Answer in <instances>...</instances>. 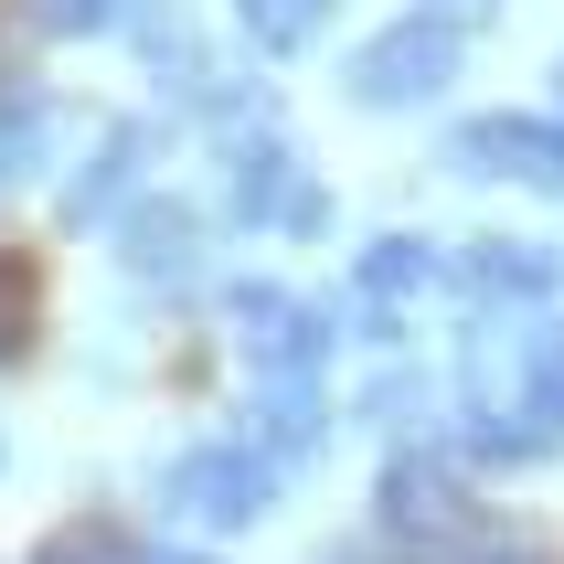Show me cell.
Here are the masks:
<instances>
[{"label":"cell","instance_id":"15","mask_svg":"<svg viewBox=\"0 0 564 564\" xmlns=\"http://www.w3.org/2000/svg\"><path fill=\"white\" fill-rule=\"evenodd\" d=\"M139 564H192V554H139Z\"/></svg>","mask_w":564,"mask_h":564},{"label":"cell","instance_id":"13","mask_svg":"<svg viewBox=\"0 0 564 564\" xmlns=\"http://www.w3.org/2000/svg\"><path fill=\"white\" fill-rule=\"evenodd\" d=\"M32 564H139V554H128V543L107 533V522H75V533H54Z\"/></svg>","mask_w":564,"mask_h":564},{"label":"cell","instance_id":"11","mask_svg":"<svg viewBox=\"0 0 564 564\" xmlns=\"http://www.w3.org/2000/svg\"><path fill=\"white\" fill-rule=\"evenodd\" d=\"M310 447H319L310 383H267V458H310Z\"/></svg>","mask_w":564,"mask_h":564},{"label":"cell","instance_id":"9","mask_svg":"<svg viewBox=\"0 0 564 564\" xmlns=\"http://www.w3.org/2000/svg\"><path fill=\"white\" fill-rule=\"evenodd\" d=\"M469 288H490V299H543V288H554V256L543 246H479Z\"/></svg>","mask_w":564,"mask_h":564},{"label":"cell","instance_id":"6","mask_svg":"<svg viewBox=\"0 0 564 564\" xmlns=\"http://www.w3.org/2000/svg\"><path fill=\"white\" fill-rule=\"evenodd\" d=\"M43 341V256L0 246V362H22Z\"/></svg>","mask_w":564,"mask_h":564},{"label":"cell","instance_id":"2","mask_svg":"<svg viewBox=\"0 0 564 564\" xmlns=\"http://www.w3.org/2000/svg\"><path fill=\"white\" fill-rule=\"evenodd\" d=\"M267 479H278V458H267V447H192L182 469H171V511H182V522L235 533V522H256V511H267Z\"/></svg>","mask_w":564,"mask_h":564},{"label":"cell","instance_id":"1","mask_svg":"<svg viewBox=\"0 0 564 564\" xmlns=\"http://www.w3.org/2000/svg\"><path fill=\"white\" fill-rule=\"evenodd\" d=\"M447 75H458V32L447 22H394V32L362 43L351 96H362V107H415V96H437Z\"/></svg>","mask_w":564,"mask_h":564},{"label":"cell","instance_id":"10","mask_svg":"<svg viewBox=\"0 0 564 564\" xmlns=\"http://www.w3.org/2000/svg\"><path fill=\"white\" fill-rule=\"evenodd\" d=\"M235 11H246V32L267 43V54H299V43L330 22V0H235Z\"/></svg>","mask_w":564,"mask_h":564},{"label":"cell","instance_id":"14","mask_svg":"<svg viewBox=\"0 0 564 564\" xmlns=\"http://www.w3.org/2000/svg\"><path fill=\"white\" fill-rule=\"evenodd\" d=\"M32 11H43V32H96L118 0H32Z\"/></svg>","mask_w":564,"mask_h":564},{"label":"cell","instance_id":"5","mask_svg":"<svg viewBox=\"0 0 564 564\" xmlns=\"http://www.w3.org/2000/svg\"><path fill=\"white\" fill-rule=\"evenodd\" d=\"M383 522H394V533H458V522H469V490L447 469H426V458H405V469L383 479Z\"/></svg>","mask_w":564,"mask_h":564},{"label":"cell","instance_id":"7","mask_svg":"<svg viewBox=\"0 0 564 564\" xmlns=\"http://www.w3.org/2000/svg\"><path fill=\"white\" fill-rule=\"evenodd\" d=\"M426 278H437V256H426V235H383V246L362 256V299H373V310H394V299H415Z\"/></svg>","mask_w":564,"mask_h":564},{"label":"cell","instance_id":"12","mask_svg":"<svg viewBox=\"0 0 564 564\" xmlns=\"http://www.w3.org/2000/svg\"><path fill=\"white\" fill-rule=\"evenodd\" d=\"M128 171H139V139H128V128H118V139L96 150V171H86V182H75V192H64V214H75V224H96V214H107V192H118Z\"/></svg>","mask_w":564,"mask_h":564},{"label":"cell","instance_id":"3","mask_svg":"<svg viewBox=\"0 0 564 564\" xmlns=\"http://www.w3.org/2000/svg\"><path fill=\"white\" fill-rule=\"evenodd\" d=\"M235 330H246V351H256L278 383L310 373L319 341H330V330H319V310H299V299H278V288H235Z\"/></svg>","mask_w":564,"mask_h":564},{"label":"cell","instance_id":"4","mask_svg":"<svg viewBox=\"0 0 564 564\" xmlns=\"http://www.w3.org/2000/svg\"><path fill=\"white\" fill-rule=\"evenodd\" d=\"M469 171H501V182H564V128L554 118H479L458 139Z\"/></svg>","mask_w":564,"mask_h":564},{"label":"cell","instance_id":"8","mask_svg":"<svg viewBox=\"0 0 564 564\" xmlns=\"http://www.w3.org/2000/svg\"><path fill=\"white\" fill-rule=\"evenodd\" d=\"M128 246V267H150V278H182L192 267V214H171V203H150V214L118 235Z\"/></svg>","mask_w":564,"mask_h":564}]
</instances>
